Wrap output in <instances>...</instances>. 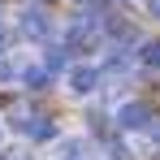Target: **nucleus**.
<instances>
[{
  "label": "nucleus",
  "instance_id": "1",
  "mask_svg": "<svg viewBox=\"0 0 160 160\" xmlns=\"http://www.w3.org/2000/svg\"><path fill=\"white\" fill-rule=\"evenodd\" d=\"M147 117H152L147 104H126L121 108V126H126V130H147V126H152Z\"/></svg>",
  "mask_w": 160,
  "mask_h": 160
},
{
  "label": "nucleus",
  "instance_id": "5",
  "mask_svg": "<svg viewBox=\"0 0 160 160\" xmlns=\"http://www.w3.org/2000/svg\"><path fill=\"white\" fill-rule=\"evenodd\" d=\"M26 87H48V69H26Z\"/></svg>",
  "mask_w": 160,
  "mask_h": 160
},
{
  "label": "nucleus",
  "instance_id": "2",
  "mask_svg": "<svg viewBox=\"0 0 160 160\" xmlns=\"http://www.w3.org/2000/svg\"><path fill=\"white\" fill-rule=\"evenodd\" d=\"M22 30H26L30 39H48V30H52L48 26V13H43V9H30L26 18H22Z\"/></svg>",
  "mask_w": 160,
  "mask_h": 160
},
{
  "label": "nucleus",
  "instance_id": "4",
  "mask_svg": "<svg viewBox=\"0 0 160 160\" xmlns=\"http://www.w3.org/2000/svg\"><path fill=\"white\" fill-rule=\"evenodd\" d=\"M143 65L160 69V43H147V48H143Z\"/></svg>",
  "mask_w": 160,
  "mask_h": 160
},
{
  "label": "nucleus",
  "instance_id": "8",
  "mask_svg": "<svg viewBox=\"0 0 160 160\" xmlns=\"http://www.w3.org/2000/svg\"><path fill=\"white\" fill-rule=\"evenodd\" d=\"M0 52H4V30H0Z\"/></svg>",
  "mask_w": 160,
  "mask_h": 160
},
{
  "label": "nucleus",
  "instance_id": "7",
  "mask_svg": "<svg viewBox=\"0 0 160 160\" xmlns=\"http://www.w3.org/2000/svg\"><path fill=\"white\" fill-rule=\"evenodd\" d=\"M147 9H152V13H156V18H160V0H147Z\"/></svg>",
  "mask_w": 160,
  "mask_h": 160
},
{
  "label": "nucleus",
  "instance_id": "3",
  "mask_svg": "<svg viewBox=\"0 0 160 160\" xmlns=\"http://www.w3.org/2000/svg\"><path fill=\"white\" fill-rule=\"evenodd\" d=\"M95 82H100V74H95L91 65H78V69H69V87H74V91H91Z\"/></svg>",
  "mask_w": 160,
  "mask_h": 160
},
{
  "label": "nucleus",
  "instance_id": "6",
  "mask_svg": "<svg viewBox=\"0 0 160 160\" xmlns=\"http://www.w3.org/2000/svg\"><path fill=\"white\" fill-rule=\"evenodd\" d=\"M61 65H65V52L52 48V52H48V69H61Z\"/></svg>",
  "mask_w": 160,
  "mask_h": 160
}]
</instances>
